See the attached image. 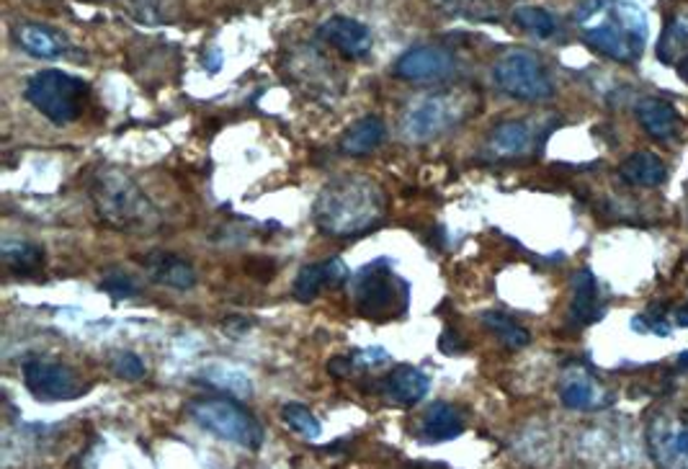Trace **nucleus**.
Returning <instances> with one entry per match:
<instances>
[{
  "instance_id": "1",
  "label": "nucleus",
  "mask_w": 688,
  "mask_h": 469,
  "mask_svg": "<svg viewBox=\"0 0 688 469\" xmlns=\"http://www.w3.org/2000/svg\"><path fill=\"white\" fill-rule=\"evenodd\" d=\"M575 21L582 39L616 62H635L648 45V16L629 0H586Z\"/></svg>"
},
{
  "instance_id": "2",
  "label": "nucleus",
  "mask_w": 688,
  "mask_h": 469,
  "mask_svg": "<svg viewBox=\"0 0 688 469\" xmlns=\"http://www.w3.org/2000/svg\"><path fill=\"white\" fill-rule=\"evenodd\" d=\"M384 194L367 178L343 176L322 186L315 201V222L333 237H354L382 225Z\"/></svg>"
},
{
  "instance_id": "3",
  "label": "nucleus",
  "mask_w": 688,
  "mask_h": 469,
  "mask_svg": "<svg viewBox=\"0 0 688 469\" xmlns=\"http://www.w3.org/2000/svg\"><path fill=\"white\" fill-rule=\"evenodd\" d=\"M90 201L98 220L103 225L122 230V233H139L156 225L158 212L150 205L143 188L122 171H101L90 184Z\"/></svg>"
},
{
  "instance_id": "4",
  "label": "nucleus",
  "mask_w": 688,
  "mask_h": 469,
  "mask_svg": "<svg viewBox=\"0 0 688 469\" xmlns=\"http://www.w3.org/2000/svg\"><path fill=\"white\" fill-rule=\"evenodd\" d=\"M351 284V297H354L356 310L369 320H392L400 318L407 310V286L405 279H400L392 269L388 258H379V261L364 266L361 271H356L348 279Z\"/></svg>"
},
{
  "instance_id": "5",
  "label": "nucleus",
  "mask_w": 688,
  "mask_h": 469,
  "mask_svg": "<svg viewBox=\"0 0 688 469\" xmlns=\"http://www.w3.org/2000/svg\"><path fill=\"white\" fill-rule=\"evenodd\" d=\"M188 416L199 429L214 433L230 444L243 446V449L256 452L263 444L261 423L253 418L248 408L228 397H201L188 405Z\"/></svg>"
},
{
  "instance_id": "6",
  "label": "nucleus",
  "mask_w": 688,
  "mask_h": 469,
  "mask_svg": "<svg viewBox=\"0 0 688 469\" xmlns=\"http://www.w3.org/2000/svg\"><path fill=\"white\" fill-rule=\"evenodd\" d=\"M26 98L52 124H70L86 109L88 86L62 70H41L26 83Z\"/></svg>"
},
{
  "instance_id": "7",
  "label": "nucleus",
  "mask_w": 688,
  "mask_h": 469,
  "mask_svg": "<svg viewBox=\"0 0 688 469\" xmlns=\"http://www.w3.org/2000/svg\"><path fill=\"white\" fill-rule=\"evenodd\" d=\"M648 452L658 469H688V403H663L648 421Z\"/></svg>"
},
{
  "instance_id": "8",
  "label": "nucleus",
  "mask_w": 688,
  "mask_h": 469,
  "mask_svg": "<svg viewBox=\"0 0 688 469\" xmlns=\"http://www.w3.org/2000/svg\"><path fill=\"white\" fill-rule=\"evenodd\" d=\"M493 78L505 96L518 101H546L554 96L550 73L531 52H521V49L503 54L495 62Z\"/></svg>"
},
{
  "instance_id": "9",
  "label": "nucleus",
  "mask_w": 688,
  "mask_h": 469,
  "mask_svg": "<svg viewBox=\"0 0 688 469\" xmlns=\"http://www.w3.org/2000/svg\"><path fill=\"white\" fill-rule=\"evenodd\" d=\"M24 384L41 403H70L88 392V384L73 367L45 359H29L24 363Z\"/></svg>"
},
{
  "instance_id": "10",
  "label": "nucleus",
  "mask_w": 688,
  "mask_h": 469,
  "mask_svg": "<svg viewBox=\"0 0 688 469\" xmlns=\"http://www.w3.org/2000/svg\"><path fill=\"white\" fill-rule=\"evenodd\" d=\"M456 103L449 96H420L407 107L403 114V137L407 143H428V139L444 135L456 122Z\"/></svg>"
},
{
  "instance_id": "11",
  "label": "nucleus",
  "mask_w": 688,
  "mask_h": 469,
  "mask_svg": "<svg viewBox=\"0 0 688 469\" xmlns=\"http://www.w3.org/2000/svg\"><path fill=\"white\" fill-rule=\"evenodd\" d=\"M456 73V60L452 52L441 47L407 49L395 62V75L407 83H441Z\"/></svg>"
},
{
  "instance_id": "12",
  "label": "nucleus",
  "mask_w": 688,
  "mask_h": 469,
  "mask_svg": "<svg viewBox=\"0 0 688 469\" xmlns=\"http://www.w3.org/2000/svg\"><path fill=\"white\" fill-rule=\"evenodd\" d=\"M560 400H563L565 408L580 410V412H593L606 408L611 403L609 390L595 380L593 372L582 363H573L563 372V380H560Z\"/></svg>"
},
{
  "instance_id": "13",
  "label": "nucleus",
  "mask_w": 688,
  "mask_h": 469,
  "mask_svg": "<svg viewBox=\"0 0 688 469\" xmlns=\"http://www.w3.org/2000/svg\"><path fill=\"white\" fill-rule=\"evenodd\" d=\"M320 37L325 39L328 45H333L335 49H339V52L346 54V58H354V60L369 54L371 45H374V39H371V32L367 29V26H364L361 21L348 18V16L328 18L325 24L320 26Z\"/></svg>"
},
{
  "instance_id": "14",
  "label": "nucleus",
  "mask_w": 688,
  "mask_h": 469,
  "mask_svg": "<svg viewBox=\"0 0 688 469\" xmlns=\"http://www.w3.org/2000/svg\"><path fill=\"white\" fill-rule=\"evenodd\" d=\"M351 279L348 269L343 266L341 258H330V261L322 263H310L305 269H299L297 282H294V297L302 299V303H310V299L318 297L320 292L335 289V286L346 284Z\"/></svg>"
},
{
  "instance_id": "15",
  "label": "nucleus",
  "mask_w": 688,
  "mask_h": 469,
  "mask_svg": "<svg viewBox=\"0 0 688 469\" xmlns=\"http://www.w3.org/2000/svg\"><path fill=\"white\" fill-rule=\"evenodd\" d=\"M635 114L650 137L668 143V139H676L680 135L678 111L663 98H642L635 107Z\"/></svg>"
},
{
  "instance_id": "16",
  "label": "nucleus",
  "mask_w": 688,
  "mask_h": 469,
  "mask_svg": "<svg viewBox=\"0 0 688 469\" xmlns=\"http://www.w3.org/2000/svg\"><path fill=\"white\" fill-rule=\"evenodd\" d=\"M384 400L410 408L428 395V377L416 367H397L382 380Z\"/></svg>"
},
{
  "instance_id": "17",
  "label": "nucleus",
  "mask_w": 688,
  "mask_h": 469,
  "mask_svg": "<svg viewBox=\"0 0 688 469\" xmlns=\"http://www.w3.org/2000/svg\"><path fill=\"white\" fill-rule=\"evenodd\" d=\"M147 274L156 284L171 286V289L186 292L196 284V271L194 266L186 261V258L175 256V254H152L145 261Z\"/></svg>"
},
{
  "instance_id": "18",
  "label": "nucleus",
  "mask_w": 688,
  "mask_h": 469,
  "mask_svg": "<svg viewBox=\"0 0 688 469\" xmlns=\"http://www.w3.org/2000/svg\"><path fill=\"white\" fill-rule=\"evenodd\" d=\"M13 37H16L19 47L24 49V52H29L32 58L54 60L67 52V39L62 37L60 32L49 29V26H41V24H19L16 32H13Z\"/></svg>"
},
{
  "instance_id": "19",
  "label": "nucleus",
  "mask_w": 688,
  "mask_h": 469,
  "mask_svg": "<svg viewBox=\"0 0 688 469\" xmlns=\"http://www.w3.org/2000/svg\"><path fill=\"white\" fill-rule=\"evenodd\" d=\"M465 431V418L462 412L449 403H433L426 410L423 421H420V436L428 444H444V441H454Z\"/></svg>"
},
{
  "instance_id": "20",
  "label": "nucleus",
  "mask_w": 688,
  "mask_h": 469,
  "mask_svg": "<svg viewBox=\"0 0 688 469\" xmlns=\"http://www.w3.org/2000/svg\"><path fill=\"white\" fill-rule=\"evenodd\" d=\"M622 178L627 181L631 186H640V188H655L665 181V163L660 160L655 152L650 150H637L624 160L619 168Z\"/></svg>"
},
{
  "instance_id": "21",
  "label": "nucleus",
  "mask_w": 688,
  "mask_h": 469,
  "mask_svg": "<svg viewBox=\"0 0 688 469\" xmlns=\"http://www.w3.org/2000/svg\"><path fill=\"white\" fill-rule=\"evenodd\" d=\"M388 137V127L382 124V119L377 116H364L351 127L341 139V152L346 156H369Z\"/></svg>"
},
{
  "instance_id": "22",
  "label": "nucleus",
  "mask_w": 688,
  "mask_h": 469,
  "mask_svg": "<svg viewBox=\"0 0 688 469\" xmlns=\"http://www.w3.org/2000/svg\"><path fill=\"white\" fill-rule=\"evenodd\" d=\"M533 135L526 122H503L490 135V152L497 158H518L531 150Z\"/></svg>"
},
{
  "instance_id": "23",
  "label": "nucleus",
  "mask_w": 688,
  "mask_h": 469,
  "mask_svg": "<svg viewBox=\"0 0 688 469\" xmlns=\"http://www.w3.org/2000/svg\"><path fill=\"white\" fill-rule=\"evenodd\" d=\"M599 318V286L591 271H580L573 279V305H570V320L575 325L593 323Z\"/></svg>"
},
{
  "instance_id": "24",
  "label": "nucleus",
  "mask_w": 688,
  "mask_h": 469,
  "mask_svg": "<svg viewBox=\"0 0 688 469\" xmlns=\"http://www.w3.org/2000/svg\"><path fill=\"white\" fill-rule=\"evenodd\" d=\"M684 58H688V13H678L665 26L658 45V60L665 65H678Z\"/></svg>"
},
{
  "instance_id": "25",
  "label": "nucleus",
  "mask_w": 688,
  "mask_h": 469,
  "mask_svg": "<svg viewBox=\"0 0 688 469\" xmlns=\"http://www.w3.org/2000/svg\"><path fill=\"white\" fill-rule=\"evenodd\" d=\"M204 377H207V382L212 384V387L224 390L230 397H237V400H243V397L253 395L250 377L245 374L243 369H237V367H228V363H214V367L204 369Z\"/></svg>"
},
{
  "instance_id": "26",
  "label": "nucleus",
  "mask_w": 688,
  "mask_h": 469,
  "mask_svg": "<svg viewBox=\"0 0 688 469\" xmlns=\"http://www.w3.org/2000/svg\"><path fill=\"white\" fill-rule=\"evenodd\" d=\"M3 261L13 274H32L45 263V250L34 243L24 240H5L3 243Z\"/></svg>"
},
{
  "instance_id": "27",
  "label": "nucleus",
  "mask_w": 688,
  "mask_h": 469,
  "mask_svg": "<svg viewBox=\"0 0 688 469\" xmlns=\"http://www.w3.org/2000/svg\"><path fill=\"white\" fill-rule=\"evenodd\" d=\"M482 323H486L488 331L493 333L497 341L505 343V346H511V348H524V346H529V341H531L529 331L518 325L514 318H508V314H503V312H486V314H482Z\"/></svg>"
},
{
  "instance_id": "28",
  "label": "nucleus",
  "mask_w": 688,
  "mask_h": 469,
  "mask_svg": "<svg viewBox=\"0 0 688 469\" xmlns=\"http://www.w3.org/2000/svg\"><path fill=\"white\" fill-rule=\"evenodd\" d=\"M514 21L524 32H529L539 39H550L557 32V21H554L550 11L539 9V5H521V9H516Z\"/></svg>"
},
{
  "instance_id": "29",
  "label": "nucleus",
  "mask_w": 688,
  "mask_h": 469,
  "mask_svg": "<svg viewBox=\"0 0 688 469\" xmlns=\"http://www.w3.org/2000/svg\"><path fill=\"white\" fill-rule=\"evenodd\" d=\"M282 421L290 425L294 433H299V436L307 439V441L320 439V433H322L320 421H318V418H315L312 410L305 408V405H297V403L284 405V408H282Z\"/></svg>"
},
{
  "instance_id": "30",
  "label": "nucleus",
  "mask_w": 688,
  "mask_h": 469,
  "mask_svg": "<svg viewBox=\"0 0 688 469\" xmlns=\"http://www.w3.org/2000/svg\"><path fill=\"white\" fill-rule=\"evenodd\" d=\"M111 367H114L116 377H122V380H130V382L143 380V377L147 374L145 361L139 359L137 354H132V351L114 354V359H111Z\"/></svg>"
},
{
  "instance_id": "31",
  "label": "nucleus",
  "mask_w": 688,
  "mask_h": 469,
  "mask_svg": "<svg viewBox=\"0 0 688 469\" xmlns=\"http://www.w3.org/2000/svg\"><path fill=\"white\" fill-rule=\"evenodd\" d=\"M101 289L109 292L111 297L124 299V297H135V294L139 292V286L135 279H132L130 274H124V271H109V274L103 276Z\"/></svg>"
},
{
  "instance_id": "32",
  "label": "nucleus",
  "mask_w": 688,
  "mask_h": 469,
  "mask_svg": "<svg viewBox=\"0 0 688 469\" xmlns=\"http://www.w3.org/2000/svg\"><path fill=\"white\" fill-rule=\"evenodd\" d=\"M390 361V354L384 348H364L356 356H351V367H382V363Z\"/></svg>"
},
{
  "instance_id": "33",
  "label": "nucleus",
  "mask_w": 688,
  "mask_h": 469,
  "mask_svg": "<svg viewBox=\"0 0 688 469\" xmlns=\"http://www.w3.org/2000/svg\"><path fill=\"white\" fill-rule=\"evenodd\" d=\"M676 323L678 325H688V305L680 307V310L676 312Z\"/></svg>"
},
{
  "instance_id": "34",
  "label": "nucleus",
  "mask_w": 688,
  "mask_h": 469,
  "mask_svg": "<svg viewBox=\"0 0 688 469\" xmlns=\"http://www.w3.org/2000/svg\"><path fill=\"white\" fill-rule=\"evenodd\" d=\"M678 75L688 83V58H684V60L678 62Z\"/></svg>"
}]
</instances>
